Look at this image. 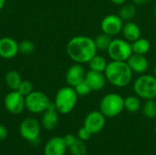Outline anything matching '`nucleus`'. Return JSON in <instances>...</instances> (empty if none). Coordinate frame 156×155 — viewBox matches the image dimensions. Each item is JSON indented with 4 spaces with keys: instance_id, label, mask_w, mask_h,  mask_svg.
<instances>
[{
    "instance_id": "72a5a7b5",
    "label": "nucleus",
    "mask_w": 156,
    "mask_h": 155,
    "mask_svg": "<svg viewBox=\"0 0 156 155\" xmlns=\"http://www.w3.org/2000/svg\"><path fill=\"white\" fill-rule=\"evenodd\" d=\"M111 2L116 5H122L127 2V0H111Z\"/></svg>"
},
{
    "instance_id": "2eb2a0df",
    "label": "nucleus",
    "mask_w": 156,
    "mask_h": 155,
    "mask_svg": "<svg viewBox=\"0 0 156 155\" xmlns=\"http://www.w3.org/2000/svg\"><path fill=\"white\" fill-rule=\"evenodd\" d=\"M85 81L89 84L92 91L102 90L107 83L104 72H99L90 69L88 72H86Z\"/></svg>"
},
{
    "instance_id": "20e7f679",
    "label": "nucleus",
    "mask_w": 156,
    "mask_h": 155,
    "mask_svg": "<svg viewBox=\"0 0 156 155\" xmlns=\"http://www.w3.org/2000/svg\"><path fill=\"white\" fill-rule=\"evenodd\" d=\"M136 96L143 100L156 99V78L154 75L141 74L133 85Z\"/></svg>"
},
{
    "instance_id": "39448f33",
    "label": "nucleus",
    "mask_w": 156,
    "mask_h": 155,
    "mask_svg": "<svg viewBox=\"0 0 156 155\" xmlns=\"http://www.w3.org/2000/svg\"><path fill=\"white\" fill-rule=\"evenodd\" d=\"M124 110V98L118 93L106 94L100 102V111L106 118H114Z\"/></svg>"
},
{
    "instance_id": "cd10ccee",
    "label": "nucleus",
    "mask_w": 156,
    "mask_h": 155,
    "mask_svg": "<svg viewBox=\"0 0 156 155\" xmlns=\"http://www.w3.org/2000/svg\"><path fill=\"white\" fill-rule=\"evenodd\" d=\"M74 89H75L77 94L79 96H81V97L87 96V95H89L92 91L90 87L89 86V84L85 80H83L82 82L79 83L76 87H74Z\"/></svg>"
},
{
    "instance_id": "9d476101",
    "label": "nucleus",
    "mask_w": 156,
    "mask_h": 155,
    "mask_svg": "<svg viewBox=\"0 0 156 155\" xmlns=\"http://www.w3.org/2000/svg\"><path fill=\"white\" fill-rule=\"evenodd\" d=\"M123 24L122 19L118 16V14H110L102 18L101 22V29L102 33L111 37H115L122 33Z\"/></svg>"
},
{
    "instance_id": "e433bc0d",
    "label": "nucleus",
    "mask_w": 156,
    "mask_h": 155,
    "mask_svg": "<svg viewBox=\"0 0 156 155\" xmlns=\"http://www.w3.org/2000/svg\"><path fill=\"white\" fill-rule=\"evenodd\" d=\"M154 16H156V6H155V7H154Z\"/></svg>"
},
{
    "instance_id": "aec40b11",
    "label": "nucleus",
    "mask_w": 156,
    "mask_h": 155,
    "mask_svg": "<svg viewBox=\"0 0 156 155\" xmlns=\"http://www.w3.org/2000/svg\"><path fill=\"white\" fill-rule=\"evenodd\" d=\"M5 82L11 90H16L22 82V79L18 71L10 70L5 76Z\"/></svg>"
},
{
    "instance_id": "473e14b6",
    "label": "nucleus",
    "mask_w": 156,
    "mask_h": 155,
    "mask_svg": "<svg viewBox=\"0 0 156 155\" xmlns=\"http://www.w3.org/2000/svg\"><path fill=\"white\" fill-rule=\"evenodd\" d=\"M133 4L135 5H144L150 2V0H132Z\"/></svg>"
},
{
    "instance_id": "c9c22d12",
    "label": "nucleus",
    "mask_w": 156,
    "mask_h": 155,
    "mask_svg": "<svg viewBox=\"0 0 156 155\" xmlns=\"http://www.w3.org/2000/svg\"><path fill=\"white\" fill-rule=\"evenodd\" d=\"M154 76L156 78V65L154 66Z\"/></svg>"
},
{
    "instance_id": "6e6552de",
    "label": "nucleus",
    "mask_w": 156,
    "mask_h": 155,
    "mask_svg": "<svg viewBox=\"0 0 156 155\" xmlns=\"http://www.w3.org/2000/svg\"><path fill=\"white\" fill-rule=\"evenodd\" d=\"M4 105L6 111L11 114H20L26 109L25 96L17 90H11L5 95L4 100Z\"/></svg>"
},
{
    "instance_id": "7ed1b4c3",
    "label": "nucleus",
    "mask_w": 156,
    "mask_h": 155,
    "mask_svg": "<svg viewBox=\"0 0 156 155\" xmlns=\"http://www.w3.org/2000/svg\"><path fill=\"white\" fill-rule=\"evenodd\" d=\"M79 95L75 89L70 86H65L60 88L56 96L54 104L57 111L60 114H68L73 111L78 101Z\"/></svg>"
},
{
    "instance_id": "5701e85b",
    "label": "nucleus",
    "mask_w": 156,
    "mask_h": 155,
    "mask_svg": "<svg viewBox=\"0 0 156 155\" xmlns=\"http://www.w3.org/2000/svg\"><path fill=\"white\" fill-rule=\"evenodd\" d=\"M142 108L141 98L134 95H130L124 99V109L129 112H137Z\"/></svg>"
},
{
    "instance_id": "4c0bfd02",
    "label": "nucleus",
    "mask_w": 156,
    "mask_h": 155,
    "mask_svg": "<svg viewBox=\"0 0 156 155\" xmlns=\"http://www.w3.org/2000/svg\"><path fill=\"white\" fill-rule=\"evenodd\" d=\"M154 132H155V134H156V126H155V129H154Z\"/></svg>"
},
{
    "instance_id": "c85d7f7f",
    "label": "nucleus",
    "mask_w": 156,
    "mask_h": 155,
    "mask_svg": "<svg viewBox=\"0 0 156 155\" xmlns=\"http://www.w3.org/2000/svg\"><path fill=\"white\" fill-rule=\"evenodd\" d=\"M16 90L26 97L27 95H28L29 93H31L33 91V85L28 80H22L21 84L19 85V87Z\"/></svg>"
},
{
    "instance_id": "ddd939ff",
    "label": "nucleus",
    "mask_w": 156,
    "mask_h": 155,
    "mask_svg": "<svg viewBox=\"0 0 156 155\" xmlns=\"http://www.w3.org/2000/svg\"><path fill=\"white\" fill-rule=\"evenodd\" d=\"M19 52L18 43L12 37H4L0 38V57L5 59L14 58Z\"/></svg>"
},
{
    "instance_id": "0eeeda50",
    "label": "nucleus",
    "mask_w": 156,
    "mask_h": 155,
    "mask_svg": "<svg viewBox=\"0 0 156 155\" xmlns=\"http://www.w3.org/2000/svg\"><path fill=\"white\" fill-rule=\"evenodd\" d=\"M26 109L31 113H43L49 106L50 100L48 97L42 91L33 90L25 97Z\"/></svg>"
},
{
    "instance_id": "b1692460",
    "label": "nucleus",
    "mask_w": 156,
    "mask_h": 155,
    "mask_svg": "<svg viewBox=\"0 0 156 155\" xmlns=\"http://www.w3.org/2000/svg\"><path fill=\"white\" fill-rule=\"evenodd\" d=\"M112 37L105 34V33H101L100 35H98L95 38H94V42L96 45V48L98 50H107L112 41Z\"/></svg>"
},
{
    "instance_id": "f704fd0d",
    "label": "nucleus",
    "mask_w": 156,
    "mask_h": 155,
    "mask_svg": "<svg viewBox=\"0 0 156 155\" xmlns=\"http://www.w3.org/2000/svg\"><path fill=\"white\" fill-rule=\"evenodd\" d=\"M5 1H6V0H0V10L5 6Z\"/></svg>"
},
{
    "instance_id": "423d86ee",
    "label": "nucleus",
    "mask_w": 156,
    "mask_h": 155,
    "mask_svg": "<svg viewBox=\"0 0 156 155\" xmlns=\"http://www.w3.org/2000/svg\"><path fill=\"white\" fill-rule=\"evenodd\" d=\"M107 52L112 60L127 61L133 54L132 43L124 38H114L107 49Z\"/></svg>"
},
{
    "instance_id": "dca6fc26",
    "label": "nucleus",
    "mask_w": 156,
    "mask_h": 155,
    "mask_svg": "<svg viewBox=\"0 0 156 155\" xmlns=\"http://www.w3.org/2000/svg\"><path fill=\"white\" fill-rule=\"evenodd\" d=\"M67 145L64 138L56 136L48 141L44 148V155H65L67 152Z\"/></svg>"
},
{
    "instance_id": "2f4dec72",
    "label": "nucleus",
    "mask_w": 156,
    "mask_h": 155,
    "mask_svg": "<svg viewBox=\"0 0 156 155\" xmlns=\"http://www.w3.org/2000/svg\"><path fill=\"white\" fill-rule=\"evenodd\" d=\"M7 135H8V131L6 127L3 124H0V141L6 139Z\"/></svg>"
},
{
    "instance_id": "f8f14e48",
    "label": "nucleus",
    "mask_w": 156,
    "mask_h": 155,
    "mask_svg": "<svg viewBox=\"0 0 156 155\" xmlns=\"http://www.w3.org/2000/svg\"><path fill=\"white\" fill-rule=\"evenodd\" d=\"M85 76H86V71L82 64L75 63L68 69L65 75V79L68 85L74 88L79 83L85 80Z\"/></svg>"
},
{
    "instance_id": "a211bd4d",
    "label": "nucleus",
    "mask_w": 156,
    "mask_h": 155,
    "mask_svg": "<svg viewBox=\"0 0 156 155\" xmlns=\"http://www.w3.org/2000/svg\"><path fill=\"white\" fill-rule=\"evenodd\" d=\"M122 34L129 42H133L142 37V30L141 27L133 21H128L123 24Z\"/></svg>"
},
{
    "instance_id": "4468645a",
    "label": "nucleus",
    "mask_w": 156,
    "mask_h": 155,
    "mask_svg": "<svg viewBox=\"0 0 156 155\" xmlns=\"http://www.w3.org/2000/svg\"><path fill=\"white\" fill-rule=\"evenodd\" d=\"M59 116L58 111L56 109V106L54 102H50L48 108L43 112L42 118H41V124L44 129L47 131H52L56 129V127L58 124Z\"/></svg>"
},
{
    "instance_id": "9b49d317",
    "label": "nucleus",
    "mask_w": 156,
    "mask_h": 155,
    "mask_svg": "<svg viewBox=\"0 0 156 155\" xmlns=\"http://www.w3.org/2000/svg\"><path fill=\"white\" fill-rule=\"evenodd\" d=\"M106 124V117L100 111H93L88 113L84 120V127L91 134L99 133L103 130Z\"/></svg>"
},
{
    "instance_id": "f257e3e1",
    "label": "nucleus",
    "mask_w": 156,
    "mask_h": 155,
    "mask_svg": "<svg viewBox=\"0 0 156 155\" xmlns=\"http://www.w3.org/2000/svg\"><path fill=\"white\" fill-rule=\"evenodd\" d=\"M94 39L87 36L73 37L67 44L68 56L75 63L86 64L97 54Z\"/></svg>"
},
{
    "instance_id": "393cba45",
    "label": "nucleus",
    "mask_w": 156,
    "mask_h": 155,
    "mask_svg": "<svg viewBox=\"0 0 156 155\" xmlns=\"http://www.w3.org/2000/svg\"><path fill=\"white\" fill-rule=\"evenodd\" d=\"M144 115L148 119L156 118V100H146L143 106Z\"/></svg>"
},
{
    "instance_id": "c756f323",
    "label": "nucleus",
    "mask_w": 156,
    "mask_h": 155,
    "mask_svg": "<svg viewBox=\"0 0 156 155\" xmlns=\"http://www.w3.org/2000/svg\"><path fill=\"white\" fill-rule=\"evenodd\" d=\"M91 135H92V134L90 133V132L88 129H86L84 126L81 127V128L78 131V138H79L80 140L83 141V142L89 141V140L90 139Z\"/></svg>"
},
{
    "instance_id": "7c9ffc66",
    "label": "nucleus",
    "mask_w": 156,
    "mask_h": 155,
    "mask_svg": "<svg viewBox=\"0 0 156 155\" xmlns=\"http://www.w3.org/2000/svg\"><path fill=\"white\" fill-rule=\"evenodd\" d=\"M63 138H64L65 143H66V145H67L68 148H69L71 145H73L76 143V141L78 140V138L75 135H73V134H67Z\"/></svg>"
},
{
    "instance_id": "6ab92c4d",
    "label": "nucleus",
    "mask_w": 156,
    "mask_h": 155,
    "mask_svg": "<svg viewBox=\"0 0 156 155\" xmlns=\"http://www.w3.org/2000/svg\"><path fill=\"white\" fill-rule=\"evenodd\" d=\"M132 48H133V53L146 55L151 49V43L148 39L141 37L137 40L132 42Z\"/></svg>"
},
{
    "instance_id": "412c9836",
    "label": "nucleus",
    "mask_w": 156,
    "mask_h": 155,
    "mask_svg": "<svg viewBox=\"0 0 156 155\" xmlns=\"http://www.w3.org/2000/svg\"><path fill=\"white\" fill-rule=\"evenodd\" d=\"M136 15V7L133 4H127L121 5V8L119 9L118 16L122 19L123 22L132 21V19Z\"/></svg>"
},
{
    "instance_id": "a878e982",
    "label": "nucleus",
    "mask_w": 156,
    "mask_h": 155,
    "mask_svg": "<svg viewBox=\"0 0 156 155\" xmlns=\"http://www.w3.org/2000/svg\"><path fill=\"white\" fill-rule=\"evenodd\" d=\"M69 152L72 155H86L87 154V147L84 144L83 141L80 140L78 138V140L76 141V143L71 145L69 148Z\"/></svg>"
},
{
    "instance_id": "bb28decb",
    "label": "nucleus",
    "mask_w": 156,
    "mask_h": 155,
    "mask_svg": "<svg viewBox=\"0 0 156 155\" xmlns=\"http://www.w3.org/2000/svg\"><path fill=\"white\" fill-rule=\"evenodd\" d=\"M19 47V52L25 55L32 54L35 50V44L30 40H23L18 44Z\"/></svg>"
},
{
    "instance_id": "4be33fe9",
    "label": "nucleus",
    "mask_w": 156,
    "mask_h": 155,
    "mask_svg": "<svg viewBox=\"0 0 156 155\" xmlns=\"http://www.w3.org/2000/svg\"><path fill=\"white\" fill-rule=\"evenodd\" d=\"M89 68L90 70L99 71V72H104L106 69V67L108 65V62L106 58L101 55H95L88 63Z\"/></svg>"
},
{
    "instance_id": "1a4fd4ad",
    "label": "nucleus",
    "mask_w": 156,
    "mask_h": 155,
    "mask_svg": "<svg viewBox=\"0 0 156 155\" xmlns=\"http://www.w3.org/2000/svg\"><path fill=\"white\" fill-rule=\"evenodd\" d=\"M19 133L23 139L28 142H36L40 134V124L34 118H27L20 123Z\"/></svg>"
},
{
    "instance_id": "f3484780",
    "label": "nucleus",
    "mask_w": 156,
    "mask_h": 155,
    "mask_svg": "<svg viewBox=\"0 0 156 155\" xmlns=\"http://www.w3.org/2000/svg\"><path fill=\"white\" fill-rule=\"evenodd\" d=\"M126 62L128 63L133 72L138 74H144L149 69V61L145 55L133 53Z\"/></svg>"
},
{
    "instance_id": "f03ea898",
    "label": "nucleus",
    "mask_w": 156,
    "mask_h": 155,
    "mask_svg": "<svg viewBox=\"0 0 156 155\" xmlns=\"http://www.w3.org/2000/svg\"><path fill=\"white\" fill-rule=\"evenodd\" d=\"M133 70L126 61L112 60L104 71L107 82L117 88H124L133 80Z\"/></svg>"
}]
</instances>
